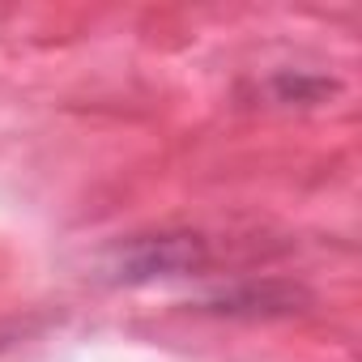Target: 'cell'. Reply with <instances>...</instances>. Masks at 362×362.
<instances>
[{
    "label": "cell",
    "instance_id": "1",
    "mask_svg": "<svg viewBox=\"0 0 362 362\" xmlns=\"http://www.w3.org/2000/svg\"><path fill=\"white\" fill-rule=\"evenodd\" d=\"M209 264V247L197 235H141L107 252L103 273L124 286L166 281V277H188Z\"/></svg>",
    "mask_w": 362,
    "mask_h": 362
}]
</instances>
